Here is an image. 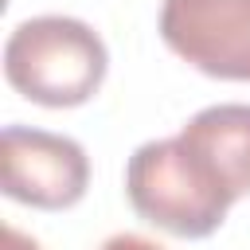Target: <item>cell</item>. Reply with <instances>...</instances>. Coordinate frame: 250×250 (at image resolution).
Returning <instances> with one entry per match:
<instances>
[{
    "label": "cell",
    "instance_id": "obj_6",
    "mask_svg": "<svg viewBox=\"0 0 250 250\" xmlns=\"http://www.w3.org/2000/svg\"><path fill=\"white\" fill-rule=\"evenodd\" d=\"M98 250H168V246H160V242H152V238H145V234H113V238H105Z\"/></svg>",
    "mask_w": 250,
    "mask_h": 250
},
{
    "label": "cell",
    "instance_id": "obj_1",
    "mask_svg": "<svg viewBox=\"0 0 250 250\" xmlns=\"http://www.w3.org/2000/svg\"><path fill=\"white\" fill-rule=\"evenodd\" d=\"M125 195L133 211L176 234L207 238L223 227L227 211L238 203L215 164L180 133L164 141H145L125 164Z\"/></svg>",
    "mask_w": 250,
    "mask_h": 250
},
{
    "label": "cell",
    "instance_id": "obj_5",
    "mask_svg": "<svg viewBox=\"0 0 250 250\" xmlns=\"http://www.w3.org/2000/svg\"><path fill=\"white\" fill-rule=\"evenodd\" d=\"M180 137H188L223 176L234 199L250 191V105L242 102H223L199 109Z\"/></svg>",
    "mask_w": 250,
    "mask_h": 250
},
{
    "label": "cell",
    "instance_id": "obj_4",
    "mask_svg": "<svg viewBox=\"0 0 250 250\" xmlns=\"http://www.w3.org/2000/svg\"><path fill=\"white\" fill-rule=\"evenodd\" d=\"M160 39L207 78L250 82V0H164Z\"/></svg>",
    "mask_w": 250,
    "mask_h": 250
},
{
    "label": "cell",
    "instance_id": "obj_2",
    "mask_svg": "<svg viewBox=\"0 0 250 250\" xmlns=\"http://www.w3.org/2000/svg\"><path fill=\"white\" fill-rule=\"evenodd\" d=\"M109 70L102 35L74 16H31L4 43L8 86L47 109L86 105Z\"/></svg>",
    "mask_w": 250,
    "mask_h": 250
},
{
    "label": "cell",
    "instance_id": "obj_3",
    "mask_svg": "<svg viewBox=\"0 0 250 250\" xmlns=\"http://www.w3.org/2000/svg\"><path fill=\"white\" fill-rule=\"evenodd\" d=\"M4 195L39 211H66L90 188L86 148L62 133L8 125L0 133Z\"/></svg>",
    "mask_w": 250,
    "mask_h": 250
},
{
    "label": "cell",
    "instance_id": "obj_7",
    "mask_svg": "<svg viewBox=\"0 0 250 250\" xmlns=\"http://www.w3.org/2000/svg\"><path fill=\"white\" fill-rule=\"evenodd\" d=\"M0 250H39V242L27 238V234L16 230V227H4V246H0Z\"/></svg>",
    "mask_w": 250,
    "mask_h": 250
}]
</instances>
